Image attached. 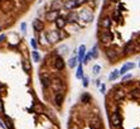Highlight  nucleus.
<instances>
[{
    "mask_svg": "<svg viewBox=\"0 0 140 129\" xmlns=\"http://www.w3.org/2000/svg\"><path fill=\"white\" fill-rule=\"evenodd\" d=\"M44 37H46V39L49 44H56L57 42L59 41H62L63 38H66L67 34H63L62 32H59V30H48L44 33Z\"/></svg>",
    "mask_w": 140,
    "mask_h": 129,
    "instance_id": "1",
    "label": "nucleus"
},
{
    "mask_svg": "<svg viewBox=\"0 0 140 129\" xmlns=\"http://www.w3.org/2000/svg\"><path fill=\"white\" fill-rule=\"evenodd\" d=\"M112 39H114V34L109 29H104L102 32L98 33V41L104 44H107V43L112 42Z\"/></svg>",
    "mask_w": 140,
    "mask_h": 129,
    "instance_id": "2",
    "label": "nucleus"
},
{
    "mask_svg": "<svg viewBox=\"0 0 140 129\" xmlns=\"http://www.w3.org/2000/svg\"><path fill=\"white\" fill-rule=\"evenodd\" d=\"M91 60H92V53H91V51H90V52H86L85 58H83V62H82V63H88Z\"/></svg>",
    "mask_w": 140,
    "mask_h": 129,
    "instance_id": "26",
    "label": "nucleus"
},
{
    "mask_svg": "<svg viewBox=\"0 0 140 129\" xmlns=\"http://www.w3.org/2000/svg\"><path fill=\"white\" fill-rule=\"evenodd\" d=\"M83 66H82V63H78V66H77V72H76V77L78 79V80H82L83 79Z\"/></svg>",
    "mask_w": 140,
    "mask_h": 129,
    "instance_id": "18",
    "label": "nucleus"
},
{
    "mask_svg": "<svg viewBox=\"0 0 140 129\" xmlns=\"http://www.w3.org/2000/svg\"><path fill=\"white\" fill-rule=\"evenodd\" d=\"M77 62H78L77 56H73V57L68 61V67H70V68H74V67H76V65H77Z\"/></svg>",
    "mask_w": 140,
    "mask_h": 129,
    "instance_id": "25",
    "label": "nucleus"
},
{
    "mask_svg": "<svg viewBox=\"0 0 140 129\" xmlns=\"http://www.w3.org/2000/svg\"><path fill=\"white\" fill-rule=\"evenodd\" d=\"M123 52H124V54H131V53H135V42H133V41L128 42V43L125 44Z\"/></svg>",
    "mask_w": 140,
    "mask_h": 129,
    "instance_id": "10",
    "label": "nucleus"
},
{
    "mask_svg": "<svg viewBox=\"0 0 140 129\" xmlns=\"http://www.w3.org/2000/svg\"><path fill=\"white\" fill-rule=\"evenodd\" d=\"M20 28H22V32H23V33L27 32V24H25V23H22V24H20Z\"/></svg>",
    "mask_w": 140,
    "mask_h": 129,
    "instance_id": "34",
    "label": "nucleus"
},
{
    "mask_svg": "<svg viewBox=\"0 0 140 129\" xmlns=\"http://www.w3.org/2000/svg\"><path fill=\"white\" fill-rule=\"evenodd\" d=\"M66 20H67V23H70V24H73V23H76V22L78 20V14H77L76 11H72V13H70V14H68V16L66 18Z\"/></svg>",
    "mask_w": 140,
    "mask_h": 129,
    "instance_id": "16",
    "label": "nucleus"
},
{
    "mask_svg": "<svg viewBox=\"0 0 140 129\" xmlns=\"http://www.w3.org/2000/svg\"><path fill=\"white\" fill-rule=\"evenodd\" d=\"M22 67H23V71H24L25 73H29V72L32 71V66H30V62H29L28 58H24V60L22 61Z\"/></svg>",
    "mask_w": 140,
    "mask_h": 129,
    "instance_id": "17",
    "label": "nucleus"
},
{
    "mask_svg": "<svg viewBox=\"0 0 140 129\" xmlns=\"http://www.w3.org/2000/svg\"><path fill=\"white\" fill-rule=\"evenodd\" d=\"M131 77H133V76L130 75V73H128V75H125V76L123 77V82H126V81H128V80H130Z\"/></svg>",
    "mask_w": 140,
    "mask_h": 129,
    "instance_id": "33",
    "label": "nucleus"
},
{
    "mask_svg": "<svg viewBox=\"0 0 140 129\" xmlns=\"http://www.w3.org/2000/svg\"><path fill=\"white\" fill-rule=\"evenodd\" d=\"M0 114L1 115H4L5 114V109H4V103H3V100L0 99Z\"/></svg>",
    "mask_w": 140,
    "mask_h": 129,
    "instance_id": "31",
    "label": "nucleus"
},
{
    "mask_svg": "<svg viewBox=\"0 0 140 129\" xmlns=\"http://www.w3.org/2000/svg\"><path fill=\"white\" fill-rule=\"evenodd\" d=\"M119 76H120L119 70H114V71H111V72H110V75H109V80H110V81H115V80H117V79H119Z\"/></svg>",
    "mask_w": 140,
    "mask_h": 129,
    "instance_id": "21",
    "label": "nucleus"
},
{
    "mask_svg": "<svg viewBox=\"0 0 140 129\" xmlns=\"http://www.w3.org/2000/svg\"><path fill=\"white\" fill-rule=\"evenodd\" d=\"M65 98H66V94L63 93H57L53 95V104L57 106V109H61V106L65 103Z\"/></svg>",
    "mask_w": 140,
    "mask_h": 129,
    "instance_id": "6",
    "label": "nucleus"
},
{
    "mask_svg": "<svg viewBox=\"0 0 140 129\" xmlns=\"http://www.w3.org/2000/svg\"><path fill=\"white\" fill-rule=\"evenodd\" d=\"M85 54H86V46L85 44H81L77 51V60H78V63H82L83 62V58H85Z\"/></svg>",
    "mask_w": 140,
    "mask_h": 129,
    "instance_id": "7",
    "label": "nucleus"
},
{
    "mask_svg": "<svg viewBox=\"0 0 140 129\" xmlns=\"http://www.w3.org/2000/svg\"><path fill=\"white\" fill-rule=\"evenodd\" d=\"M30 54H32L34 62H41V54H39L38 51H34V49H33V51L30 52Z\"/></svg>",
    "mask_w": 140,
    "mask_h": 129,
    "instance_id": "24",
    "label": "nucleus"
},
{
    "mask_svg": "<svg viewBox=\"0 0 140 129\" xmlns=\"http://www.w3.org/2000/svg\"><path fill=\"white\" fill-rule=\"evenodd\" d=\"M100 89H101V93H102V94H105V91H106V85H105V84H102L101 86H100Z\"/></svg>",
    "mask_w": 140,
    "mask_h": 129,
    "instance_id": "35",
    "label": "nucleus"
},
{
    "mask_svg": "<svg viewBox=\"0 0 140 129\" xmlns=\"http://www.w3.org/2000/svg\"><path fill=\"white\" fill-rule=\"evenodd\" d=\"M91 100H92V98H91V95H90L88 93H85V94L81 95V103L88 104V103H91Z\"/></svg>",
    "mask_w": 140,
    "mask_h": 129,
    "instance_id": "22",
    "label": "nucleus"
},
{
    "mask_svg": "<svg viewBox=\"0 0 140 129\" xmlns=\"http://www.w3.org/2000/svg\"><path fill=\"white\" fill-rule=\"evenodd\" d=\"M59 16V13H58V10H49V11H47V14H46V19L48 20V22H56V19Z\"/></svg>",
    "mask_w": 140,
    "mask_h": 129,
    "instance_id": "12",
    "label": "nucleus"
},
{
    "mask_svg": "<svg viewBox=\"0 0 140 129\" xmlns=\"http://www.w3.org/2000/svg\"><path fill=\"white\" fill-rule=\"evenodd\" d=\"M91 53H92V58H97L98 57V46H93L91 49Z\"/></svg>",
    "mask_w": 140,
    "mask_h": 129,
    "instance_id": "27",
    "label": "nucleus"
},
{
    "mask_svg": "<svg viewBox=\"0 0 140 129\" xmlns=\"http://www.w3.org/2000/svg\"><path fill=\"white\" fill-rule=\"evenodd\" d=\"M3 118H4L3 123H4V125H5V128H6V129H15L14 122H13V119H11L9 115L4 114V115H3Z\"/></svg>",
    "mask_w": 140,
    "mask_h": 129,
    "instance_id": "11",
    "label": "nucleus"
},
{
    "mask_svg": "<svg viewBox=\"0 0 140 129\" xmlns=\"http://www.w3.org/2000/svg\"><path fill=\"white\" fill-rule=\"evenodd\" d=\"M33 28H34V30H35V32L41 33V32H43V29H44V23H43L41 19L35 18V19L33 20Z\"/></svg>",
    "mask_w": 140,
    "mask_h": 129,
    "instance_id": "8",
    "label": "nucleus"
},
{
    "mask_svg": "<svg viewBox=\"0 0 140 129\" xmlns=\"http://www.w3.org/2000/svg\"><path fill=\"white\" fill-rule=\"evenodd\" d=\"M136 65L134 63V62H126L121 68L119 70V72H120V75H126V72H129L130 70H133L134 67H135Z\"/></svg>",
    "mask_w": 140,
    "mask_h": 129,
    "instance_id": "9",
    "label": "nucleus"
},
{
    "mask_svg": "<svg viewBox=\"0 0 140 129\" xmlns=\"http://www.w3.org/2000/svg\"><path fill=\"white\" fill-rule=\"evenodd\" d=\"M125 98V91L121 90V89H117V90H114V100L115 101H120Z\"/></svg>",
    "mask_w": 140,
    "mask_h": 129,
    "instance_id": "13",
    "label": "nucleus"
},
{
    "mask_svg": "<svg viewBox=\"0 0 140 129\" xmlns=\"http://www.w3.org/2000/svg\"><path fill=\"white\" fill-rule=\"evenodd\" d=\"M30 44H32V47H33V49H34V51H37V48L39 47V44L37 43V41H35L34 38H32V39H30Z\"/></svg>",
    "mask_w": 140,
    "mask_h": 129,
    "instance_id": "29",
    "label": "nucleus"
},
{
    "mask_svg": "<svg viewBox=\"0 0 140 129\" xmlns=\"http://www.w3.org/2000/svg\"><path fill=\"white\" fill-rule=\"evenodd\" d=\"M101 28H104V29H109L110 27H111V18L110 16H105V18H102L101 20H100V24H98Z\"/></svg>",
    "mask_w": 140,
    "mask_h": 129,
    "instance_id": "14",
    "label": "nucleus"
},
{
    "mask_svg": "<svg viewBox=\"0 0 140 129\" xmlns=\"http://www.w3.org/2000/svg\"><path fill=\"white\" fill-rule=\"evenodd\" d=\"M0 127H1V128H5V125H4V123H3L1 119H0Z\"/></svg>",
    "mask_w": 140,
    "mask_h": 129,
    "instance_id": "36",
    "label": "nucleus"
},
{
    "mask_svg": "<svg viewBox=\"0 0 140 129\" xmlns=\"http://www.w3.org/2000/svg\"><path fill=\"white\" fill-rule=\"evenodd\" d=\"M139 67H140V62H139Z\"/></svg>",
    "mask_w": 140,
    "mask_h": 129,
    "instance_id": "38",
    "label": "nucleus"
},
{
    "mask_svg": "<svg viewBox=\"0 0 140 129\" xmlns=\"http://www.w3.org/2000/svg\"><path fill=\"white\" fill-rule=\"evenodd\" d=\"M78 19L82 20V22H85V23H90L93 19V14H92L91 10L83 9V10H81V11L78 13Z\"/></svg>",
    "mask_w": 140,
    "mask_h": 129,
    "instance_id": "4",
    "label": "nucleus"
},
{
    "mask_svg": "<svg viewBox=\"0 0 140 129\" xmlns=\"http://www.w3.org/2000/svg\"><path fill=\"white\" fill-rule=\"evenodd\" d=\"M105 56L107 57V60L110 61V62H115V61H117L119 60V57H120V53L117 52V49L116 48H112V47H110V48H107L106 51H105Z\"/></svg>",
    "mask_w": 140,
    "mask_h": 129,
    "instance_id": "5",
    "label": "nucleus"
},
{
    "mask_svg": "<svg viewBox=\"0 0 140 129\" xmlns=\"http://www.w3.org/2000/svg\"><path fill=\"white\" fill-rule=\"evenodd\" d=\"M100 72H101V66H100V65H95L92 67V73H93V75H98Z\"/></svg>",
    "mask_w": 140,
    "mask_h": 129,
    "instance_id": "28",
    "label": "nucleus"
},
{
    "mask_svg": "<svg viewBox=\"0 0 140 129\" xmlns=\"http://www.w3.org/2000/svg\"><path fill=\"white\" fill-rule=\"evenodd\" d=\"M88 84H90L88 77H87V76H83V79H82V85H83V87H87V86H88Z\"/></svg>",
    "mask_w": 140,
    "mask_h": 129,
    "instance_id": "30",
    "label": "nucleus"
},
{
    "mask_svg": "<svg viewBox=\"0 0 140 129\" xmlns=\"http://www.w3.org/2000/svg\"><path fill=\"white\" fill-rule=\"evenodd\" d=\"M3 30V28H1V25H0V32H1Z\"/></svg>",
    "mask_w": 140,
    "mask_h": 129,
    "instance_id": "37",
    "label": "nucleus"
},
{
    "mask_svg": "<svg viewBox=\"0 0 140 129\" xmlns=\"http://www.w3.org/2000/svg\"><path fill=\"white\" fill-rule=\"evenodd\" d=\"M130 98H131L133 100L140 99V90H139V89H133V90L130 91Z\"/></svg>",
    "mask_w": 140,
    "mask_h": 129,
    "instance_id": "19",
    "label": "nucleus"
},
{
    "mask_svg": "<svg viewBox=\"0 0 140 129\" xmlns=\"http://www.w3.org/2000/svg\"><path fill=\"white\" fill-rule=\"evenodd\" d=\"M65 8L66 9H74V8H77L76 6V1H74V0H67V1L65 3Z\"/></svg>",
    "mask_w": 140,
    "mask_h": 129,
    "instance_id": "23",
    "label": "nucleus"
},
{
    "mask_svg": "<svg viewBox=\"0 0 140 129\" xmlns=\"http://www.w3.org/2000/svg\"><path fill=\"white\" fill-rule=\"evenodd\" d=\"M74 1H76V6L78 8L79 5H82V4H85V3H86V0H74Z\"/></svg>",
    "mask_w": 140,
    "mask_h": 129,
    "instance_id": "32",
    "label": "nucleus"
},
{
    "mask_svg": "<svg viewBox=\"0 0 140 129\" xmlns=\"http://www.w3.org/2000/svg\"><path fill=\"white\" fill-rule=\"evenodd\" d=\"M54 23H56V27L58 29H63L67 25V20H66V18H63V16H58Z\"/></svg>",
    "mask_w": 140,
    "mask_h": 129,
    "instance_id": "15",
    "label": "nucleus"
},
{
    "mask_svg": "<svg viewBox=\"0 0 140 129\" xmlns=\"http://www.w3.org/2000/svg\"><path fill=\"white\" fill-rule=\"evenodd\" d=\"M57 53L59 54V56H65V54H67V53H68V47H67L66 44H62L61 47H58Z\"/></svg>",
    "mask_w": 140,
    "mask_h": 129,
    "instance_id": "20",
    "label": "nucleus"
},
{
    "mask_svg": "<svg viewBox=\"0 0 140 129\" xmlns=\"http://www.w3.org/2000/svg\"><path fill=\"white\" fill-rule=\"evenodd\" d=\"M53 67H54L57 71H63L65 67H66V62H65L63 57L59 56V54L57 53V51H56V53H54V58H53Z\"/></svg>",
    "mask_w": 140,
    "mask_h": 129,
    "instance_id": "3",
    "label": "nucleus"
}]
</instances>
